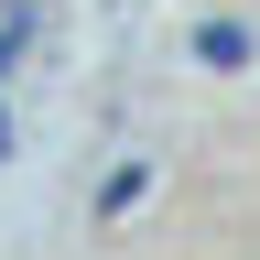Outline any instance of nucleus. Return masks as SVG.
Returning a JSON list of instances; mask_svg holds the SVG:
<instances>
[{
  "label": "nucleus",
  "mask_w": 260,
  "mask_h": 260,
  "mask_svg": "<svg viewBox=\"0 0 260 260\" xmlns=\"http://www.w3.org/2000/svg\"><path fill=\"white\" fill-rule=\"evenodd\" d=\"M0 152H11V130H0Z\"/></svg>",
  "instance_id": "obj_2"
},
{
  "label": "nucleus",
  "mask_w": 260,
  "mask_h": 260,
  "mask_svg": "<svg viewBox=\"0 0 260 260\" xmlns=\"http://www.w3.org/2000/svg\"><path fill=\"white\" fill-rule=\"evenodd\" d=\"M11 44H22V32H0V76H11Z\"/></svg>",
  "instance_id": "obj_1"
}]
</instances>
